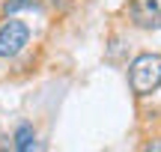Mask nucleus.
I'll return each mask as SVG.
<instances>
[{
	"label": "nucleus",
	"mask_w": 161,
	"mask_h": 152,
	"mask_svg": "<svg viewBox=\"0 0 161 152\" xmlns=\"http://www.w3.org/2000/svg\"><path fill=\"white\" fill-rule=\"evenodd\" d=\"M128 84L137 95H149L161 84V57L158 54H140L128 66Z\"/></svg>",
	"instance_id": "1"
},
{
	"label": "nucleus",
	"mask_w": 161,
	"mask_h": 152,
	"mask_svg": "<svg viewBox=\"0 0 161 152\" xmlns=\"http://www.w3.org/2000/svg\"><path fill=\"white\" fill-rule=\"evenodd\" d=\"M131 21L143 30H161V0H131Z\"/></svg>",
	"instance_id": "3"
},
{
	"label": "nucleus",
	"mask_w": 161,
	"mask_h": 152,
	"mask_svg": "<svg viewBox=\"0 0 161 152\" xmlns=\"http://www.w3.org/2000/svg\"><path fill=\"white\" fill-rule=\"evenodd\" d=\"M36 146V134H33V128L30 125H21V128L15 131V149H33Z\"/></svg>",
	"instance_id": "4"
},
{
	"label": "nucleus",
	"mask_w": 161,
	"mask_h": 152,
	"mask_svg": "<svg viewBox=\"0 0 161 152\" xmlns=\"http://www.w3.org/2000/svg\"><path fill=\"white\" fill-rule=\"evenodd\" d=\"M27 39H30L27 24L15 21V18L6 21L3 27H0V57H15V54H21L24 45H27Z\"/></svg>",
	"instance_id": "2"
}]
</instances>
